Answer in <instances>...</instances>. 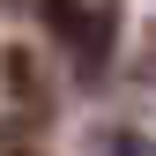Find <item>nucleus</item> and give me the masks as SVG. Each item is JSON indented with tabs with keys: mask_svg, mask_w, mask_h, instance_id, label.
Returning <instances> with one entry per match:
<instances>
[{
	"mask_svg": "<svg viewBox=\"0 0 156 156\" xmlns=\"http://www.w3.org/2000/svg\"><path fill=\"white\" fill-rule=\"evenodd\" d=\"M37 23L82 60V74L104 67V52H112V8H89V0H37Z\"/></svg>",
	"mask_w": 156,
	"mask_h": 156,
	"instance_id": "nucleus-1",
	"label": "nucleus"
},
{
	"mask_svg": "<svg viewBox=\"0 0 156 156\" xmlns=\"http://www.w3.org/2000/svg\"><path fill=\"white\" fill-rule=\"evenodd\" d=\"M0 82H8V97H15L23 112H37V119H45L52 89H45V74H37V52H30V45H8V52H0Z\"/></svg>",
	"mask_w": 156,
	"mask_h": 156,
	"instance_id": "nucleus-2",
	"label": "nucleus"
},
{
	"mask_svg": "<svg viewBox=\"0 0 156 156\" xmlns=\"http://www.w3.org/2000/svg\"><path fill=\"white\" fill-rule=\"evenodd\" d=\"M97 156H156V141H149L141 126H112L104 141H97Z\"/></svg>",
	"mask_w": 156,
	"mask_h": 156,
	"instance_id": "nucleus-3",
	"label": "nucleus"
},
{
	"mask_svg": "<svg viewBox=\"0 0 156 156\" xmlns=\"http://www.w3.org/2000/svg\"><path fill=\"white\" fill-rule=\"evenodd\" d=\"M0 156H45V149H37V134L23 119H0Z\"/></svg>",
	"mask_w": 156,
	"mask_h": 156,
	"instance_id": "nucleus-4",
	"label": "nucleus"
},
{
	"mask_svg": "<svg viewBox=\"0 0 156 156\" xmlns=\"http://www.w3.org/2000/svg\"><path fill=\"white\" fill-rule=\"evenodd\" d=\"M141 74L156 82V23H149V37H141Z\"/></svg>",
	"mask_w": 156,
	"mask_h": 156,
	"instance_id": "nucleus-5",
	"label": "nucleus"
}]
</instances>
